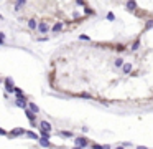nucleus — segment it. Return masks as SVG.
<instances>
[{"label": "nucleus", "mask_w": 153, "mask_h": 149, "mask_svg": "<svg viewBox=\"0 0 153 149\" xmlns=\"http://www.w3.org/2000/svg\"><path fill=\"white\" fill-rule=\"evenodd\" d=\"M30 111L33 113V114H36V113H38L40 109H38V106H36V105H33V103H30Z\"/></svg>", "instance_id": "obj_11"}, {"label": "nucleus", "mask_w": 153, "mask_h": 149, "mask_svg": "<svg viewBox=\"0 0 153 149\" xmlns=\"http://www.w3.org/2000/svg\"><path fill=\"white\" fill-rule=\"evenodd\" d=\"M5 86H7V91L8 93H13L15 86H13V80L12 78H5Z\"/></svg>", "instance_id": "obj_3"}, {"label": "nucleus", "mask_w": 153, "mask_h": 149, "mask_svg": "<svg viewBox=\"0 0 153 149\" xmlns=\"http://www.w3.org/2000/svg\"><path fill=\"white\" fill-rule=\"evenodd\" d=\"M26 5V2H15V8L18 10V8H21V7H25Z\"/></svg>", "instance_id": "obj_14"}, {"label": "nucleus", "mask_w": 153, "mask_h": 149, "mask_svg": "<svg viewBox=\"0 0 153 149\" xmlns=\"http://www.w3.org/2000/svg\"><path fill=\"white\" fill-rule=\"evenodd\" d=\"M117 149H124V147H117Z\"/></svg>", "instance_id": "obj_21"}, {"label": "nucleus", "mask_w": 153, "mask_h": 149, "mask_svg": "<svg viewBox=\"0 0 153 149\" xmlns=\"http://www.w3.org/2000/svg\"><path fill=\"white\" fill-rule=\"evenodd\" d=\"M63 30V23H56L55 27H53V31H56V33H58V31H61Z\"/></svg>", "instance_id": "obj_12"}, {"label": "nucleus", "mask_w": 153, "mask_h": 149, "mask_svg": "<svg viewBox=\"0 0 153 149\" xmlns=\"http://www.w3.org/2000/svg\"><path fill=\"white\" fill-rule=\"evenodd\" d=\"M0 134H2V136H3V134H7V131H3L2 128H0Z\"/></svg>", "instance_id": "obj_19"}, {"label": "nucleus", "mask_w": 153, "mask_h": 149, "mask_svg": "<svg viewBox=\"0 0 153 149\" xmlns=\"http://www.w3.org/2000/svg\"><path fill=\"white\" fill-rule=\"evenodd\" d=\"M25 103H26V96H23V98H17V106H18V108H25V106H26Z\"/></svg>", "instance_id": "obj_6"}, {"label": "nucleus", "mask_w": 153, "mask_h": 149, "mask_svg": "<svg viewBox=\"0 0 153 149\" xmlns=\"http://www.w3.org/2000/svg\"><path fill=\"white\" fill-rule=\"evenodd\" d=\"M2 43H3V40H0V45H2Z\"/></svg>", "instance_id": "obj_20"}, {"label": "nucleus", "mask_w": 153, "mask_h": 149, "mask_svg": "<svg viewBox=\"0 0 153 149\" xmlns=\"http://www.w3.org/2000/svg\"><path fill=\"white\" fill-rule=\"evenodd\" d=\"M36 28H38V31H40V33H46V31L49 30V27H48V23H46V22H40V23L36 25Z\"/></svg>", "instance_id": "obj_1"}, {"label": "nucleus", "mask_w": 153, "mask_h": 149, "mask_svg": "<svg viewBox=\"0 0 153 149\" xmlns=\"http://www.w3.org/2000/svg\"><path fill=\"white\" fill-rule=\"evenodd\" d=\"M36 20H35V18H30L28 20V28H31V30H35V28H36Z\"/></svg>", "instance_id": "obj_8"}, {"label": "nucleus", "mask_w": 153, "mask_h": 149, "mask_svg": "<svg viewBox=\"0 0 153 149\" xmlns=\"http://www.w3.org/2000/svg\"><path fill=\"white\" fill-rule=\"evenodd\" d=\"M25 134H26L28 138H31V139H38V136H36L35 133H31V131H25Z\"/></svg>", "instance_id": "obj_13"}, {"label": "nucleus", "mask_w": 153, "mask_h": 149, "mask_svg": "<svg viewBox=\"0 0 153 149\" xmlns=\"http://www.w3.org/2000/svg\"><path fill=\"white\" fill-rule=\"evenodd\" d=\"M130 70H132V66H130L128 63H125V66H124V73H128Z\"/></svg>", "instance_id": "obj_15"}, {"label": "nucleus", "mask_w": 153, "mask_h": 149, "mask_svg": "<svg viewBox=\"0 0 153 149\" xmlns=\"http://www.w3.org/2000/svg\"><path fill=\"white\" fill-rule=\"evenodd\" d=\"M122 58H119V60H115V66H122Z\"/></svg>", "instance_id": "obj_16"}, {"label": "nucleus", "mask_w": 153, "mask_h": 149, "mask_svg": "<svg viewBox=\"0 0 153 149\" xmlns=\"http://www.w3.org/2000/svg\"><path fill=\"white\" fill-rule=\"evenodd\" d=\"M25 113H26V118H28V121L31 123V126H36V116H35L30 109H26Z\"/></svg>", "instance_id": "obj_2"}, {"label": "nucleus", "mask_w": 153, "mask_h": 149, "mask_svg": "<svg viewBox=\"0 0 153 149\" xmlns=\"http://www.w3.org/2000/svg\"><path fill=\"white\" fill-rule=\"evenodd\" d=\"M0 40H5V33H2V31H0Z\"/></svg>", "instance_id": "obj_17"}, {"label": "nucleus", "mask_w": 153, "mask_h": 149, "mask_svg": "<svg viewBox=\"0 0 153 149\" xmlns=\"http://www.w3.org/2000/svg\"><path fill=\"white\" fill-rule=\"evenodd\" d=\"M21 134H25V129H21V128H18V129H13L12 133H10V136L13 138V136H21Z\"/></svg>", "instance_id": "obj_7"}, {"label": "nucleus", "mask_w": 153, "mask_h": 149, "mask_svg": "<svg viewBox=\"0 0 153 149\" xmlns=\"http://www.w3.org/2000/svg\"><path fill=\"white\" fill-rule=\"evenodd\" d=\"M40 128H41V131H46V133H51V124H49L48 121H41V123H40Z\"/></svg>", "instance_id": "obj_4"}, {"label": "nucleus", "mask_w": 153, "mask_h": 149, "mask_svg": "<svg viewBox=\"0 0 153 149\" xmlns=\"http://www.w3.org/2000/svg\"><path fill=\"white\" fill-rule=\"evenodd\" d=\"M76 149H78V147H76Z\"/></svg>", "instance_id": "obj_22"}, {"label": "nucleus", "mask_w": 153, "mask_h": 149, "mask_svg": "<svg viewBox=\"0 0 153 149\" xmlns=\"http://www.w3.org/2000/svg\"><path fill=\"white\" fill-rule=\"evenodd\" d=\"M40 144L44 146V147H49V146H51V142H49L48 139H43V138H40Z\"/></svg>", "instance_id": "obj_10"}, {"label": "nucleus", "mask_w": 153, "mask_h": 149, "mask_svg": "<svg viewBox=\"0 0 153 149\" xmlns=\"http://www.w3.org/2000/svg\"><path fill=\"white\" fill-rule=\"evenodd\" d=\"M76 144H78L79 147H84V146H87V144H89V141L86 138H76Z\"/></svg>", "instance_id": "obj_5"}, {"label": "nucleus", "mask_w": 153, "mask_h": 149, "mask_svg": "<svg viewBox=\"0 0 153 149\" xmlns=\"http://www.w3.org/2000/svg\"><path fill=\"white\" fill-rule=\"evenodd\" d=\"M147 27H148V28H151V27H153V20H151V22H148V25H147Z\"/></svg>", "instance_id": "obj_18"}, {"label": "nucleus", "mask_w": 153, "mask_h": 149, "mask_svg": "<svg viewBox=\"0 0 153 149\" xmlns=\"http://www.w3.org/2000/svg\"><path fill=\"white\" fill-rule=\"evenodd\" d=\"M13 93L17 94V98H23V96H25V94H23V89H20V88H15V89H13Z\"/></svg>", "instance_id": "obj_9"}]
</instances>
